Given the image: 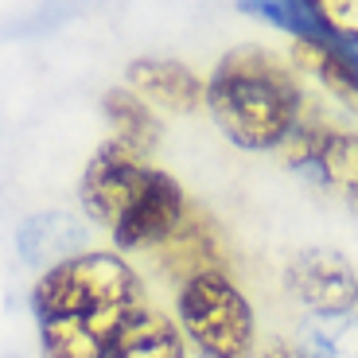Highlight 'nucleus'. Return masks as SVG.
<instances>
[{"instance_id":"obj_1","label":"nucleus","mask_w":358,"mask_h":358,"mask_svg":"<svg viewBox=\"0 0 358 358\" xmlns=\"http://www.w3.org/2000/svg\"><path fill=\"white\" fill-rule=\"evenodd\" d=\"M206 109L238 148H285L304 121V94L280 59L257 47H238L206 82Z\"/></svg>"},{"instance_id":"obj_2","label":"nucleus","mask_w":358,"mask_h":358,"mask_svg":"<svg viewBox=\"0 0 358 358\" xmlns=\"http://www.w3.org/2000/svg\"><path fill=\"white\" fill-rule=\"evenodd\" d=\"M82 206L98 218L121 250L152 253L179 226L187 199L179 183L164 171L148 168L125 148H101L82 176Z\"/></svg>"},{"instance_id":"obj_3","label":"nucleus","mask_w":358,"mask_h":358,"mask_svg":"<svg viewBox=\"0 0 358 358\" xmlns=\"http://www.w3.org/2000/svg\"><path fill=\"white\" fill-rule=\"evenodd\" d=\"M141 280L113 253H82L43 273L36 285V315L39 320H66V315H113L136 312Z\"/></svg>"},{"instance_id":"obj_4","label":"nucleus","mask_w":358,"mask_h":358,"mask_svg":"<svg viewBox=\"0 0 358 358\" xmlns=\"http://www.w3.org/2000/svg\"><path fill=\"white\" fill-rule=\"evenodd\" d=\"M179 327L199 358H253V308L226 273L179 285Z\"/></svg>"},{"instance_id":"obj_5","label":"nucleus","mask_w":358,"mask_h":358,"mask_svg":"<svg viewBox=\"0 0 358 358\" xmlns=\"http://www.w3.org/2000/svg\"><path fill=\"white\" fill-rule=\"evenodd\" d=\"M285 160L323 191L343 199L347 210L358 218V136L304 117L285 144Z\"/></svg>"},{"instance_id":"obj_6","label":"nucleus","mask_w":358,"mask_h":358,"mask_svg":"<svg viewBox=\"0 0 358 358\" xmlns=\"http://www.w3.org/2000/svg\"><path fill=\"white\" fill-rule=\"evenodd\" d=\"M288 292L312 315H347L358 304V277L339 250H300L285 268Z\"/></svg>"},{"instance_id":"obj_7","label":"nucleus","mask_w":358,"mask_h":358,"mask_svg":"<svg viewBox=\"0 0 358 358\" xmlns=\"http://www.w3.org/2000/svg\"><path fill=\"white\" fill-rule=\"evenodd\" d=\"M152 261L160 265L164 277L179 280V285H187V280L203 277V273H226L222 230L215 226V218L206 215L203 206L187 203L179 226L152 250Z\"/></svg>"},{"instance_id":"obj_8","label":"nucleus","mask_w":358,"mask_h":358,"mask_svg":"<svg viewBox=\"0 0 358 358\" xmlns=\"http://www.w3.org/2000/svg\"><path fill=\"white\" fill-rule=\"evenodd\" d=\"M141 312V308H136ZM136 312L113 315H66V320H39L43 358H106L113 339L121 335Z\"/></svg>"},{"instance_id":"obj_9","label":"nucleus","mask_w":358,"mask_h":358,"mask_svg":"<svg viewBox=\"0 0 358 358\" xmlns=\"http://www.w3.org/2000/svg\"><path fill=\"white\" fill-rule=\"evenodd\" d=\"M90 245L86 226L78 222L74 215H63V210H43V215H31L16 234V250L24 257V265L31 268H55L63 261H74Z\"/></svg>"},{"instance_id":"obj_10","label":"nucleus","mask_w":358,"mask_h":358,"mask_svg":"<svg viewBox=\"0 0 358 358\" xmlns=\"http://www.w3.org/2000/svg\"><path fill=\"white\" fill-rule=\"evenodd\" d=\"M129 86H133V94L148 98L160 109H171V113H195L206 101L203 78L176 59H136V63H129Z\"/></svg>"},{"instance_id":"obj_11","label":"nucleus","mask_w":358,"mask_h":358,"mask_svg":"<svg viewBox=\"0 0 358 358\" xmlns=\"http://www.w3.org/2000/svg\"><path fill=\"white\" fill-rule=\"evenodd\" d=\"M296 66L320 78V86L335 101L358 113V43L339 36L327 39H296Z\"/></svg>"},{"instance_id":"obj_12","label":"nucleus","mask_w":358,"mask_h":358,"mask_svg":"<svg viewBox=\"0 0 358 358\" xmlns=\"http://www.w3.org/2000/svg\"><path fill=\"white\" fill-rule=\"evenodd\" d=\"M106 117H109V129H113V144L125 148L133 156H148L160 141V121L148 106H144L141 94L133 90H109L106 94Z\"/></svg>"},{"instance_id":"obj_13","label":"nucleus","mask_w":358,"mask_h":358,"mask_svg":"<svg viewBox=\"0 0 358 358\" xmlns=\"http://www.w3.org/2000/svg\"><path fill=\"white\" fill-rule=\"evenodd\" d=\"M106 358H183V339L164 315L141 308L121 327V335L113 339Z\"/></svg>"},{"instance_id":"obj_14","label":"nucleus","mask_w":358,"mask_h":358,"mask_svg":"<svg viewBox=\"0 0 358 358\" xmlns=\"http://www.w3.org/2000/svg\"><path fill=\"white\" fill-rule=\"evenodd\" d=\"M238 8H242L245 16H257V20H265V24L288 31L292 39H327V36H335V31L323 27V20L308 8L304 0H238Z\"/></svg>"},{"instance_id":"obj_15","label":"nucleus","mask_w":358,"mask_h":358,"mask_svg":"<svg viewBox=\"0 0 358 358\" xmlns=\"http://www.w3.org/2000/svg\"><path fill=\"white\" fill-rule=\"evenodd\" d=\"M308 358H358V315H312L304 327Z\"/></svg>"},{"instance_id":"obj_16","label":"nucleus","mask_w":358,"mask_h":358,"mask_svg":"<svg viewBox=\"0 0 358 358\" xmlns=\"http://www.w3.org/2000/svg\"><path fill=\"white\" fill-rule=\"evenodd\" d=\"M304 4L323 20L327 31L358 43V0H304Z\"/></svg>"},{"instance_id":"obj_17","label":"nucleus","mask_w":358,"mask_h":358,"mask_svg":"<svg viewBox=\"0 0 358 358\" xmlns=\"http://www.w3.org/2000/svg\"><path fill=\"white\" fill-rule=\"evenodd\" d=\"M257 358H308L304 350H296V347H285V343H273V347H265Z\"/></svg>"}]
</instances>
